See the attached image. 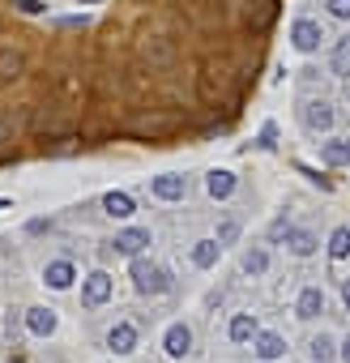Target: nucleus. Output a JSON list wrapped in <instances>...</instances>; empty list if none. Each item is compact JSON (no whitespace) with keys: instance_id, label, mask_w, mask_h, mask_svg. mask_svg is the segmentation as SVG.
Returning <instances> with one entry per match:
<instances>
[{"instance_id":"1","label":"nucleus","mask_w":350,"mask_h":363,"mask_svg":"<svg viewBox=\"0 0 350 363\" xmlns=\"http://www.w3.org/2000/svg\"><path fill=\"white\" fill-rule=\"evenodd\" d=\"M132 286L141 291V295H162L171 282H166V274L154 265V261H145V257H137L132 261Z\"/></svg>"},{"instance_id":"2","label":"nucleus","mask_w":350,"mask_h":363,"mask_svg":"<svg viewBox=\"0 0 350 363\" xmlns=\"http://www.w3.org/2000/svg\"><path fill=\"white\" fill-rule=\"evenodd\" d=\"M201 99L205 103L227 99V69L222 65H205V73H201Z\"/></svg>"},{"instance_id":"3","label":"nucleus","mask_w":350,"mask_h":363,"mask_svg":"<svg viewBox=\"0 0 350 363\" xmlns=\"http://www.w3.org/2000/svg\"><path fill=\"white\" fill-rule=\"evenodd\" d=\"M333 107L324 103V99H312V103H303V124L312 128V133H324V128H333Z\"/></svg>"},{"instance_id":"4","label":"nucleus","mask_w":350,"mask_h":363,"mask_svg":"<svg viewBox=\"0 0 350 363\" xmlns=\"http://www.w3.org/2000/svg\"><path fill=\"white\" fill-rule=\"evenodd\" d=\"M107 299H111V278H107V274H90L86 286H81V303H86V308H98V303H107Z\"/></svg>"},{"instance_id":"5","label":"nucleus","mask_w":350,"mask_h":363,"mask_svg":"<svg viewBox=\"0 0 350 363\" xmlns=\"http://www.w3.org/2000/svg\"><path fill=\"white\" fill-rule=\"evenodd\" d=\"M149 193L162 197V201H180V197L188 193V179H184V175H158L154 184H149Z\"/></svg>"},{"instance_id":"6","label":"nucleus","mask_w":350,"mask_h":363,"mask_svg":"<svg viewBox=\"0 0 350 363\" xmlns=\"http://www.w3.org/2000/svg\"><path fill=\"white\" fill-rule=\"evenodd\" d=\"M162 346H166L171 359H184V354L193 350V329H188V325H171L166 337H162Z\"/></svg>"},{"instance_id":"7","label":"nucleus","mask_w":350,"mask_h":363,"mask_svg":"<svg viewBox=\"0 0 350 363\" xmlns=\"http://www.w3.org/2000/svg\"><path fill=\"white\" fill-rule=\"evenodd\" d=\"M26 69V56L13 52V48H0V86H13Z\"/></svg>"},{"instance_id":"8","label":"nucleus","mask_w":350,"mask_h":363,"mask_svg":"<svg viewBox=\"0 0 350 363\" xmlns=\"http://www.w3.org/2000/svg\"><path fill=\"white\" fill-rule=\"evenodd\" d=\"M290 39H295V48H299V52H316L324 35H320V26H316V22L299 18V22H295V30H290Z\"/></svg>"},{"instance_id":"9","label":"nucleus","mask_w":350,"mask_h":363,"mask_svg":"<svg viewBox=\"0 0 350 363\" xmlns=\"http://www.w3.org/2000/svg\"><path fill=\"white\" fill-rule=\"evenodd\" d=\"M320 312H324V291H320V286H307V291H299V299H295V316L312 320V316H320Z\"/></svg>"},{"instance_id":"10","label":"nucleus","mask_w":350,"mask_h":363,"mask_svg":"<svg viewBox=\"0 0 350 363\" xmlns=\"http://www.w3.org/2000/svg\"><path fill=\"white\" fill-rule=\"evenodd\" d=\"M205 189H210V197H214V201H227V197L235 193V171H227V167L210 171V179H205Z\"/></svg>"},{"instance_id":"11","label":"nucleus","mask_w":350,"mask_h":363,"mask_svg":"<svg viewBox=\"0 0 350 363\" xmlns=\"http://www.w3.org/2000/svg\"><path fill=\"white\" fill-rule=\"evenodd\" d=\"M26 329H30L35 337H52V333H56V312H52V308H30V312H26Z\"/></svg>"},{"instance_id":"12","label":"nucleus","mask_w":350,"mask_h":363,"mask_svg":"<svg viewBox=\"0 0 350 363\" xmlns=\"http://www.w3.org/2000/svg\"><path fill=\"white\" fill-rule=\"evenodd\" d=\"M145 244H149V231L145 227H128V231L115 235V252H128V257H137Z\"/></svg>"},{"instance_id":"13","label":"nucleus","mask_w":350,"mask_h":363,"mask_svg":"<svg viewBox=\"0 0 350 363\" xmlns=\"http://www.w3.org/2000/svg\"><path fill=\"white\" fill-rule=\"evenodd\" d=\"M107 346H111L115 354H132V350H137V329H132L128 320H124V325H115V329L107 333Z\"/></svg>"},{"instance_id":"14","label":"nucleus","mask_w":350,"mask_h":363,"mask_svg":"<svg viewBox=\"0 0 350 363\" xmlns=\"http://www.w3.org/2000/svg\"><path fill=\"white\" fill-rule=\"evenodd\" d=\"M43 282H47L52 291H69V286H73V265H69V261H52V265L43 269Z\"/></svg>"},{"instance_id":"15","label":"nucleus","mask_w":350,"mask_h":363,"mask_svg":"<svg viewBox=\"0 0 350 363\" xmlns=\"http://www.w3.org/2000/svg\"><path fill=\"white\" fill-rule=\"evenodd\" d=\"M141 52H145V60H149V65H158V69H166V65L175 60V48H171L166 39H158V35H154V39H149Z\"/></svg>"},{"instance_id":"16","label":"nucleus","mask_w":350,"mask_h":363,"mask_svg":"<svg viewBox=\"0 0 350 363\" xmlns=\"http://www.w3.org/2000/svg\"><path fill=\"white\" fill-rule=\"evenodd\" d=\"M265 363H273V359H282L286 354V342L278 337V333H256V346H252Z\"/></svg>"},{"instance_id":"17","label":"nucleus","mask_w":350,"mask_h":363,"mask_svg":"<svg viewBox=\"0 0 350 363\" xmlns=\"http://www.w3.org/2000/svg\"><path fill=\"white\" fill-rule=\"evenodd\" d=\"M103 210H107L111 218H128V214H132V197H128V193H107V197H103Z\"/></svg>"},{"instance_id":"18","label":"nucleus","mask_w":350,"mask_h":363,"mask_svg":"<svg viewBox=\"0 0 350 363\" xmlns=\"http://www.w3.org/2000/svg\"><path fill=\"white\" fill-rule=\"evenodd\" d=\"M286 244H290L295 257H307V252L316 248V235H312V231H290V227H286Z\"/></svg>"},{"instance_id":"19","label":"nucleus","mask_w":350,"mask_h":363,"mask_svg":"<svg viewBox=\"0 0 350 363\" xmlns=\"http://www.w3.org/2000/svg\"><path fill=\"white\" fill-rule=\"evenodd\" d=\"M256 337V320L248 316V312H239L235 320H231V342H252Z\"/></svg>"},{"instance_id":"20","label":"nucleus","mask_w":350,"mask_h":363,"mask_svg":"<svg viewBox=\"0 0 350 363\" xmlns=\"http://www.w3.org/2000/svg\"><path fill=\"white\" fill-rule=\"evenodd\" d=\"M218 248H222V244H218V240H201V244H197V248H193V261H197V265H201V269H210V265H214V261H218Z\"/></svg>"},{"instance_id":"21","label":"nucleus","mask_w":350,"mask_h":363,"mask_svg":"<svg viewBox=\"0 0 350 363\" xmlns=\"http://www.w3.org/2000/svg\"><path fill=\"white\" fill-rule=\"evenodd\" d=\"M329 252H333V261H346L350 257V227H337L329 235Z\"/></svg>"},{"instance_id":"22","label":"nucleus","mask_w":350,"mask_h":363,"mask_svg":"<svg viewBox=\"0 0 350 363\" xmlns=\"http://www.w3.org/2000/svg\"><path fill=\"white\" fill-rule=\"evenodd\" d=\"M324 162L329 167H346L350 162V141H329L324 145Z\"/></svg>"},{"instance_id":"23","label":"nucleus","mask_w":350,"mask_h":363,"mask_svg":"<svg viewBox=\"0 0 350 363\" xmlns=\"http://www.w3.org/2000/svg\"><path fill=\"white\" fill-rule=\"evenodd\" d=\"M312 359H316V363H333V359H337L333 337H324V333H320V337H312Z\"/></svg>"},{"instance_id":"24","label":"nucleus","mask_w":350,"mask_h":363,"mask_svg":"<svg viewBox=\"0 0 350 363\" xmlns=\"http://www.w3.org/2000/svg\"><path fill=\"white\" fill-rule=\"evenodd\" d=\"M333 73H350V35L346 39H337V48H333Z\"/></svg>"},{"instance_id":"25","label":"nucleus","mask_w":350,"mask_h":363,"mask_svg":"<svg viewBox=\"0 0 350 363\" xmlns=\"http://www.w3.org/2000/svg\"><path fill=\"white\" fill-rule=\"evenodd\" d=\"M265 265H269V257H265L261 248H252V252H244V269H248V274H265Z\"/></svg>"},{"instance_id":"26","label":"nucleus","mask_w":350,"mask_h":363,"mask_svg":"<svg viewBox=\"0 0 350 363\" xmlns=\"http://www.w3.org/2000/svg\"><path fill=\"white\" fill-rule=\"evenodd\" d=\"M329 13L346 22V18H350V0H329Z\"/></svg>"},{"instance_id":"27","label":"nucleus","mask_w":350,"mask_h":363,"mask_svg":"<svg viewBox=\"0 0 350 363\" xmlns=\"http://www.w3.org/2000/svg\"><path fill=\"white\" fill-rule=\"evenodd\" d=\"M235 235H239V223H222V231H218V240H222V244H231Z\"/></svg>"},{"instance_id":"28","label":"nucleus","mask_w":350,"mask_h":363,"mask_svg":"<svg viewBox=\"0 0 350 363\" xmlns=\"http://www.w3.org/2000/svg\"><path fill=\"white\" fill-rule=\"evenodd\" d=\"M18 9H22V13H43L39 0H18Z\"/></svg>"},{"instance_id":"29","label":"nucleus","mask_w":350,"mask_h":363,"mask_svg":"<svg viewBox=\"0 0 350 363\" xmlns=\"http://www.w3.org/2000/svg\"><path fill=\"white\" fill-rule=\"evenodd\" d=\"M9 137H13V128H9L5 120H0V141H9Z\"/></svg>"},{"instance_id":"30","label":"nucleus","mask_w":350,"mask_h":363,"mask_svg":"<svg viewBox=\"0 0 350 363\" xmlns=\"http://www.w3.org/2000/svg\"><path fill=\"white\" fill-rule=\"evenodd\" d=\"M341 299H346V308H350V282H346V286H341Z\"/></svg>"},{"instance_id":"31","label":"nucleus","mask_w":350,"mask_h":363,"mask_svg":"<svg viewBox=\"0 0 350 363\" xmlns=\"http://www.w3.org/2000/svg\"><path fill=\"white\" fill-rule=\"evenodd\" d=\"M341 359H346V363H350V337H346V346H341Z\"/></svg>"},{"instance_id":"32","label":"nucleus","mask_w":350,"mask_h":363,"mask_svg":"<svg viewBox=\"0 0 350 363\" xmlns=\"http://www.w3.org/2000/svg\"><path fill=\"white\" fill-rule=\"evenodd\" d=\"M77 5H98V0H77Z\"/></svg>"},{"instance_id":"33","label":"nucleus","mask_w":350,"mask_h":363,"mask_svg":"<svg viewBox=\"0 0 350 363\" xmlns=\"http://www.w3.org/2000/svg\"><path fill=\"white\" fill-rule=\"evenodd\" d=\"M0 210H9V201H5V197H0Z\"/></svg>"},{"instance_id":"34","label":"nucleus","mask_w":350,"mask_h":363,"mask_svg":"<svg viewBox=\"0 0 350 363\" xmlns=\"http://www.w3.org/2000/svg\"><path fill=\"white\" fill-rule=\"evenodd\" d=\"M346 94H350V73H346Z\"/></svg>"}]
</instances>
